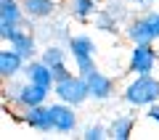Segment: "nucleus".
<instances>
[{
    "instance_id": "obj_12",
    "label": "nucleus",
    "mask_w": 159,
    "mask_h": 140,
    "mask_svg": "<svg viewBox=\"0 0 159 140\" xmlns=\"http://www.w3.org/2000/svg\"><path fill=\"white\" fill-rule=\"evenodd\" d=\"M40 58L56 72V79H61V77H66V74H69V69H66V50H64L58 42L45 45V50H40Z\"/></svg>"
},
{
    "instance_id": "obj_22",
    "label": "nucleus",
    "mask_w": 159,
    "mask_h": 140,
    "mask_svg": "<svg viewBox=\"0 0 159 140\" xmlns=\"http://www.w3.org/2000/svg\"><path fill=\"white\" fill-rule=\"evenodd\" d=\"M146 116L151 119L154 124H159V101H157V103H151V106L146 108Z\"/></svg>"
},
{
    "instance_id": "obj_11",
    "label": "nucleus",
    "mask_w": 159,
    "mask_h": 140,
    "mask_svg": "<svg viewBox=\"0 0 159 140\" xmlns=\"http://www.w3.org/2000/svg\"><path fill=\"white\" fill-rule=\"evenodd\" d=\"M27 69V58L16 50V48H3L0 50V77L3 79H13Z\"/></svg>"
},
{
    "instance_id": "obj_8",
    "label": "nucleus",
    "mask_w": 159,
    "mask_h": 140,
    "mask_svg": "<svg viewBox=\"0 0 159 140\" xmlns=\"http://www.w3.org/2000/svg\"><path fill=\"white\" fill-rule=\"evenodd\" d=\"M48 95H53L51 90H45V87H40V85H34V82H29V79H24V85H21V90H19V98H16V103L13 106L16 108H32V106H43V103H48Z\"/></svg>"
},
{
    "instance_id": "obj_14",
    "label": "nucleus",
    "mask_w": 159,
    "mask_h": 140,
    "mask_svg": "<svg viewBox=\"0 0 159 140\" xmlns=\"http://www.w3.org/2000/svg\"><path fill=\"white\" fill-rule=\"evenodd\" d=\"M8 45H11V48H16V50L21 53L27 61H32V58L40 56V50H37V37H34V32H29V29H21V32H19Z\"/></svg>"
},
{
    "instance_id": "obj_21",
    "label": "nucleus",
    "mask_w": 159,
    "mask_h": 140,
    "mask_svg": "<svg viewBox=\"0 0 159 140\" xmlns=\"http://www.w3.org/2000/svg\"><path fill=\"white\" fill-rule=\"evenodd\" d=\"M21 29H24V27H16V24H8V21H0V40H3V42H11V40L16 37Z\"/></svg>"
},
{
    "instance_id": "obj_9",
    "label": "nucleus",
    "mask_w": 159,
    "mask_h": 140,
    "mask_svg": "<svg viewBox=\"0 0 159 140\" xmlns=\"http://www.w3.org/2000/svg\"><path fill=\"white\" fill-rule=\"evenodd\" d=\"M88 87H90V98L93 101H98V103H103V101H109V98L117 93V85H114V79L109 77V74H103V72H90L88 74Z\"/></svg>"
},
{
    "instance_id": "obj_3",
    "label": "nucleus",
    "mask_w": 159,
    "mask_h": 140,
    "mask_svg": "<svg viewBox=\"0 0 159 140\" xmlns=\"http://www.w3.org/2000/svg\"><path fill=\"white\" fill-rule=\"evenodd\" d=\"M69 53H72L74 58V66H77V72L82 74V77H88L90 72H96V40L90 37V34H72V40H69Z\"/></svg>"
},
{
    "instance_id": "obj_4",
    "label": "nucleus",
    "mask_w": 159,
    "mask_h": 140,
    "mask_svg": "<svg viewBox=\"0 0 159 140\" xmlns=\"http://www.w3.org/2000/svg\"><path fill=\"white\" fill-rule=\"evenodd\" d=\"M130 42H157L159 40V11H146L135 16L125 29Z\"/></svg>"
},
{
    "instance_id": "obj_17",
    "label": "nucleus",
    "mask_w": 159,
    "mask_h": 140,
    "mask_svg": "<svg viewBox=\"0 0 159 140\" xmlns=\"http://www.w3.org/2000/svg\"><path fill=\"white\" fill-rule=\"evenodd\" d=\"M98 11H101L98 0H69V13L77 21H90V19H96Z\"/></svg>"
},
{
    "instance_id": "obj_2",
    "label": "nucleus",
    "mask_w": 159,
    "mask_h": 140,
    "mask_svg": "<svg viewBox=\"0 0 159 140\" xmlns=\"http://www.w3.org/2000/svg\"><path fill=\"white\" fill-rule=\"evenodd\" d=\"M53 95H56V101H64L69 106H82L90 98V87H88V79L77 72V74H66V77L56 79Z\"/></svg>"
},
{
    "instance_id": "obj_19",
    "label": "nucleus",
    "mask_w": 159,
    "mask_h": 140,
    "mask_svg": "<svg viewBox=\"0 0 159 140\" xmlns=\"http://www.w3.org/2000/svg\"><path fill=\"white\" fill-rule=\"evenodd\" d=\"M82 138L85 140H103L109 138V124H101V122H93L82 129Z\"/></svg>"
},
{
    "instance_id": "obj_20",
    "label": "nucleus",
    "mask_w": 159,
    "mask_h": 140,
    "mask_svg": "<svg viewBox=\"0 0 159 140\" xmlns=\"http://www.w3.org/2000/svg\"><path fill=\"white\" fill-rule=\"evenodd\" d=\"M21 85H24V82H19L16 77H13V79H6V90H3V93H6V101H8V103H16Z\"/></svg>"
},
{
    "instance_id": "obj_10",
    "label": "nucleus",
    "mask_w": 159,
    "mask_h": 140,
    "mask_svg": "<svg viewBox=\"0 0 159 140\" xmlns=\"http://www.w3.org/2000/svg\"><path fill=\"white\" fill-rule=\"evenodd\" d=\"M24 122L27 127L37 129V132H53V116H51V106L43 103V106H32V108H24Z\"/></svg>"
},
{
    "instance_id": "obj_13",
    "label": "nucleus",
    "mask_w": 159,
    "mask_h": 140,
    "mask_svg": "<svg viewBox=\"0 0 159 140\" xmlns=\"http://www.w3.org/2000/svg\"><path fill=\"white\" fill-rule=\"evenodd\" d=\"M21 6H24L29 19H34V21H51L56 16L58 3L56 0H21Z\"/></svg>"
},
{
    "instance_id": "obj_16",
    "label": "nucleus",
    "mask_w": 159,
    "mask_h": 140,
    "mask_svg": "<svg viewBox=\"0 0 159 140\" xmlns=\"http://www.w3.org/2000/svg\"><path fill=\"white\" fill-rule=\"evenodd\" d=\"M133 129H135V116H130V114H119V116H114L111 122H109V138L127 140V138H133Z\"/></svg>"
},
{
    "instance_id": "obj_7",
    "label": "nucleus",
    "mask_w": 159,
    "mask_h": 140,
    "mask_svg": "<svg viewBox=\"0 0 159 140\" xmlns=\"http://www.w3.org/2000/svg\"><path fill=\"white\" fill-rule=\"evenodd\" d=\"M24 77L29 79V82L40 85V87H45L53 93V87H56V72H53L51 66H48L43 58H32V61H27V69H24Z\"/></svg>"
},
{
    "instance_id": "obj_23",
    "label": "nucleus",
    "mask_w": 159,
    "mask_h": 140,
    "mask_svg": "<svg viewBox=\"0 0 159 140\" xmlns=\"http://www.w3.org/2000/svg\"><path fill=\"white\" fill-rule=\"evenodd\" d=\"M133 3H138V6H148V3H154V0H133Z\"/></svg>"
},
{
    "instance_id": "obj_18",
    "label": "nucleus",
    "mask_w": 159,
    "mask_h": 140,
    "mask_svg": "<svg viewBox=\"0 0 159 140\" xmlns=\"http://www.w3.org/2000/svg\"><path fill=\"white\" fill-rule=\"evenodd\" d=\"M96 27L101 29V32H117L119 29V16H114L111 11L101 8V11L96 13Z\"/></svg>"
},
{
    "instance_id": "obj_6",
    "label": "nucleus",
    "mask_w": 159,
    "mask_h": 140,
    "mask_svg": "<svg viewBox=\"0 0 159 140\" xmlns=\"http://www.w3.org/2000/svg\"><path fill=\"white\" fill-rule=\"evenodd\" d=\"M51 106V116H53V132H61V135H72L77 129V106H69L64 101L56 103H48Z\"/></svg>"
},
{
    "instance_id": "obj_5",
    "label": "nucleus",
    "mask_w": 159,
    "mask_h": 140,
    "mask_svg": "<svg viewBox=\"0 0 159 140\" xmlns=\"http://www.w3.org/2000/svg\"><path fill=\"white\" fill-rule=\"evenodd\" d=\"M159 63V48L154 42H133L130 58H127V69L133 74H154Z\"/></svg>"
},
{
    "instance_id": "obj_15",
    "label": "nucleus",
    "mask_w": 159,
    "mask_h": 140,
    "mask_svg": "<svg viewBox=\"0 0 159 140\" xmlns=\"http://www.w3.org/2000/svg\"><path fill=\"white\" fill-rule=\"evenodd\" d=\"M27 19H29V16H27V11H24L21 0H0V21L24 27Z\"/></svg>"
},
{
    "instance_id": "obj_1",
    "label": "nucleus",
    "mask_w": 159,
    "mask_h": 140,
    "mask_svg": "<svg viewBox=\"0 0 159 140\" xmlns=\"http://www.w3.org/2000/svg\"><path fill=\"white\" fill-rule=\"evenodd\" d=\"M122 101L133 108H148L159 101V77L157 74H135L122 87Z\"/></svg>"
}]
</instances>
